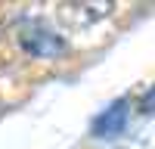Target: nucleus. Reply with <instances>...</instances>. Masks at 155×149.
<instances>
[{"instance_id":"3","label":"nucleus","mask_w":155,"mask_h":149,"mask_svg":"<svg viewBox=\"0 0 155 149\" xmlns=\"http://www.w3.org/2000/svg\"><path fill=\"white\" fill-rule=\"evenodd\" d=\"M140 112H143V115H152V112H155V87H149V90L143 93V99H140Z\"/></svg>"},{"instance_id":"1","label":"nucleus","mask_w":155,"mask_h":149,"mask_svg":"<svg viewBox=\"0 0 155 149\" xmlns=\"http://www.w3.org/2000/svg\"><path fill=\"white\" fill-rule=\"evenodd\" d=\"M19 47L28 56H34V59H53V56L65 53L68 44H65V37H62L59 31L47 28L44 22H31V25H25V28L19 31Z\"/></svg>"},{"instance_id":"2","label":"nucleus","mask_w":155,"mask_h":149,"mask_svg":"<svg viewBox=\"0 0 155 149\" xmlns=\"http://www.w3.org/2000/svg\"><path fill=\"white\" fill-rule=\"evenodd\" d=\"M127 118H130V99L121 96V99H115V103H109L90 121V137H96V140H115V137L124 134Z\"/></svg>"}]
</instances>
